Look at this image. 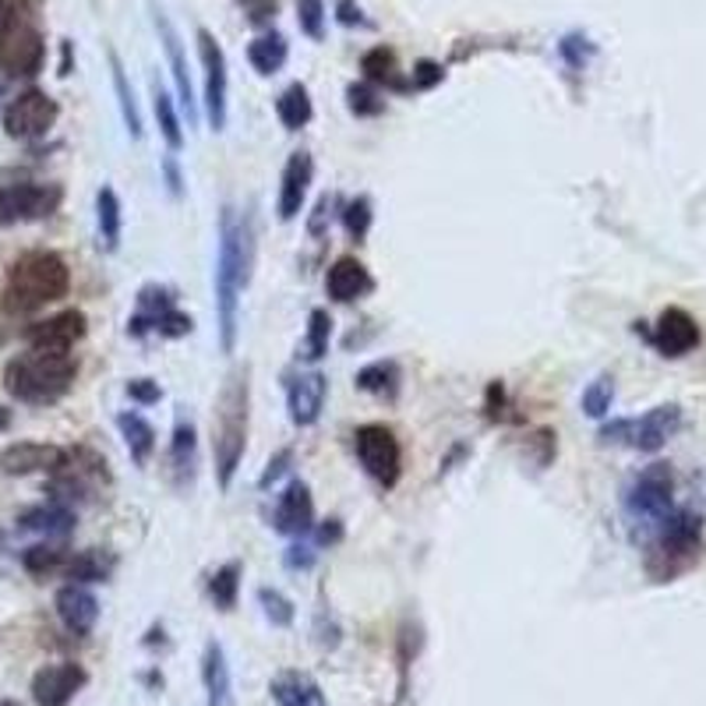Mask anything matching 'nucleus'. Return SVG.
<instances>
[{"mask_svg": "<svg viewBox=\"0 0 706 706\" xmlns=\"http://www.w3.org/2000/svg\"><path fill=\"white\" fill-rule=\"evenodd\" d=\"M254 259H259V230L251 213H237L234 205L219 208L216 223V325H219V350L234 354L240 336V297L251 287Z\"/></svg>", "mask_w": 706, "mask_h": 706, "instance_id": "1", "label": "nucleus"}, {"mask_svg": "<svg viewBox=\"0 0 706 706\" xmlns=\"http://www.w3.org/2000/svg\"><path fill=\"white\" fill-rule=\"evenodd\" d=\"M251 424V364H240L223 382L213 407V463L219 491L234 488V477L248 453Z\"/></svg>", "mask_w": 706, "mask_h": 706, "instance_id": "2", "label": "nucleus"}, {"mask_svg": "<svg viewBox=\"0 0 706 706\" xmlns=\"http://www.w3.org/2000/svg\"><path fill=\"white\" fill-rule=\"evenodd\" d=\"M643 569L650 583H671L685 576L703 554V516L696 508H674V513L639 540Z\"/></svg>", "mask_w": 706, "mask_h": 706, "instance_id": "3", "label": "nucleus"}, {"mask_svg": "<svg viewBox=\"0 0 706 706\" xmlns=\"http://www.w3.org/2000/svg\"><path fill=\"white\" fill-rule=\"evenodd\" d=\"M74 379H79V360L74 354H53V350H25L8 360L4 368V388L11 399L28 403V407H50L60 403Z\"/></svg>", "mask_w": 706, "mask_h": 706, "instance_id": "4", "label": "nucleus"}, {"mask_svg": "<svg viewBox=\"0 0 706 706\" xmlns=\"http://www.w3.org/2000/svg\"><path fill=\"white\" fill-rule=\"evenodd\" d=\"M71 290V268L57 251H25L8 268L4 308L11 314H33L47 304L64 300Z\"/></svg>", "mask_w": 706, "mask_h": 706, "instance_id": "5", "label": "nucleus"}, {"mask_svg": "<svg viewBox=\"0 0 706 706\" xmlns=\"http://www.w3.org/2000/svg\"><path fill=\"white\" fill-rule=\"evenodd\" d=\"M47 64L39 28V0H0V71L8 79H36Z\"/></svg>", "mask_w": 706, "mask_h": 706, "instance_id": "6", "label": "nucleus"}, {"mask_svg": "<svg viewBox=\"0 0 706 706\" xmlns=\"http://www.w3.org/2000/svg\"><path fill=\"white\" fill-rule=\"evenodd\" d=\"M625 519L633 527V537L643 540L654 527H660L674 508V470L671 463H650L643 467L622 491Z\"/></svg>", "mask_w": 706, "mask_h": 706, "instance_id": "7", "label": "nucleus"}, {"mask_svg": "<svg viewBox=\"0 0 706 706\" xmlns=\"http://www.w3.org/2000/svg\"><path fill=\"white\" fill-rule=\"evenodd\" d=\"M679 431H682V407L679 403H660V407L639 414V417L605 420V424L597 428V442L625 445V448H636V453H660Z\"/></svg>", "mask_w": 706, "mask_h": 706, "instance_id": "8", "label": "nucleus"}, {"mask_svg": "<svg viewBox=\"0 0 706 706\" xmlns=\"http://www.w3.org/2000/svg\"><path fill=\"white\" fill-rule=\"evenodd\" d=\"M354 453L364 474L382 491H393L403 477V445L393 428L385 424H360L354 431Z\"/></svg>", "mask_w": 706, "mask_h": 706, "instance_id": "9", "label": "nucleus"}, {"mask_svg": "<svg viewBox=\"0 0 706 706\" xmlns=\"http://www.w3.org/2000/svg\"><path fill=\"white\" fill-rule=\"evenodd\" d=\"M60 202H64V188L60 184H39V180L0 184V230L19 227V223L50 219Z\"/></svg>", "mask_w": 706, "mask_h": 706, "instance_id": "10", "label": "nucleus"}, {"mask_svg": "<svg viewBox=\"0 0 706 706\" xmlns=\"http://www.w3.org/2000/svg\"><path fill=\"white\" fill-rule=\"evenodd\" d=\"M194 43H199V57H202V71H205V120L216 134L227 131L230 120V64H227V50L219 47V39L208 33V28H199L194 33Z\"/></svg>", "mask_w": 706, "mask_h": 706, "instance_id": "11", "label": "nucleus"}, {"mask_svg": "<svg viewBox=\"0 0 706 706\" xmlns=\"http://www.w3.org/2000/svg\"><path fill=\"white\" fill-rule=\"evenodd\" d=\"M60 107L43 88H25L4 107V134L14 142H39L53 131Z\"/></svg>", "mask_w": 706, "mask_h": 706, "instance_id": "12", "label": "nucleus"}, {"mask_svg": "<svg viewBox=\"0 0 706 706\" xmlns=\"http://www.w3.org/2000/svg\"><path fill=\"white\" fill-rule=\"evenodd\" d=\"M167 474L177 491H188L194 484V474H199V428H194V417L188 407H177L173 414Z\"/></svg>", "mask_w": 706, "mask_h": 706, "instance_id": "13", "label": "nucleus"}, {"mask_svg": "<svg viewBox=\"0 0 706 706\" xmlns=\"http://www.w3.org/2000/svg\"><path fill=\"white\" fill-rule=\"evenodd\" d=\"M88 333V319L85 311L79 308H68V311H57L50 319L33 322L25 328V343L28 350H53V354H71L74 343H82Z\"/></svg>", "mask_w": 706, "mask_h": 706, "instance_id": "14", "label": "nucleus"}, {"mask_svg": "<svg viewBox=\"0 0 706 706\" xmlns=\"http://www.w3.org/2000/svg\"><path fill=\"white\" fill-rule=\"evenodd\" d=\"M647 339L660 357L679 360L699 347L703 333H699V322L685 308H665L654 325V333H647Z\"/></svg>", "mask_w": 706, "mask_h": 706, "instance_id": "15", "label": "nucleus"}, {"mask_svg": "<svg viewBox=\"0 0 706 706\" xmlns=\"http://www.w3.org/2000/svg\"><path fill=\"white\" fill-rule=\"evenodd\" d=\"M68 448L53 442H11L0 448V474L4 477H28V474H53L64 467Z\"/></svg>", "mask_w": 706, "mask_h": 706, "instance_id": "16", "label": "nucleus"}, {"mask_svg": "<svg viewBox=\"0 0 706 706\" xmlns=\"http://www.w3.org/2000/svg\"><path fill=\"white\" fill-rule=\"evenodd\" d=\"M328 396V379L322 371H297L287 374V410L294 428H314L322 420Z\"/></svg>", "mask_w": 706, "mask_h": 706, "instance_id": "17", "label": "nucleus"}, {"mask_svg": "<svg viewBox=\"0 0 706 706\" xmlns=\"http://www.w3.org/2000/svg\"><path fill=\"white\" fill-rule=\"evenodd\" d=\"M314 184V159L304 148L287 156V167H283L279 177V194H276V216L283 223H294L300 213H304V202H308V191Z\"/></svg>", "mask_w": 706, "mask_h": 706, "instance_id": "18", "label": "nucleus"}, {"mask_svg": "<svg viewBox=\"0 0 706 706\" xmlns=\"http://www.w3.org/2000/svg\"><path fill=\"white\" fill-rule=\"evenodd\" d=\"M88 674L74 660H60V665H47L33 674V699L36 706H68L74 696L82 693Z\"/></svg>", "mask_w": 706, "mask_h": 706, "instance_id": "19", "label": "nucleus"}, {"mask_svg": "<svg viewBox=\"0 0 706 706\" xmlns=\"http://www.w3.org/2000/svg\"><path fill=\"white\" fill-rule=\"evenodd\" d=\"M153 25H156V33L163 39L167 60H170V74H173V85H177V103L188 110V124H194V120H199V99H194V85H191V68H188L184 43H180L173 22L159 8H153Z\"/></svg>", "mask_w": 706, "mask_h": 706, "instance_id": "20", "label": "nucleus"}, {"mask_svg": "<svg viewBox=\"0 0 706 706\" xmlns=\"http://www.w3.org/2000/svg\"><path fill=\"white\" fill-rule=\"evenodd\" d=\"M273 530L283 534V537H308L314 530V499H311V488L304 480H290L283 494L276 499V508H273Z\"/></svg>", "mask_w": 706, "mask_h": 706, "instance_id": "21", "label": "nucleus"}, {"mask_svg": "<svg viewBox=\"0 0 706 706\" xmlns=\"http://www.w3.org/2000/svg\"><path fill=\"white\" fill-rule=\"evenodd\" d=\"M53 608H57L60 625H64L71 636H79V639L93 636V629L99 622V600L88 587H82V583H64L53 597Z\"/></svg>", "mask_w": 706, "mask_h": 706, "instance_id": "22", "label": "nucleus"}, {"mask_svg": "<svg viewBox=\"0 0 706 706\" xmlns=\"http://www.w3.org/2000/svg\"><path fill=\"white\" fill-rule=\"evenodd\" d=\"M325 294L336 300V304H357L374 294V276L371 268L357 259V254H339V259L328 265L325 273Z\"/></svg>", "mask_w": 706, "mask_h": 706, "instance_id": "23", "label": "nucleus"}, {"mask_svg": "<svg viewBox=\"0 0 706 706\" xmlns=\"http://www.w3.org/2000/svg\"><path fill=\"white\" fill-rule=\"evenodd\" d=\"M74 523H79V516H74V508L64 505V502H39L33 508H25V513L19 516V530L22 534H36V537H47V540H64L71 530H74Z\"/></svg>", "mask_w": 706, "mask_h": 706, "instance_id": "24", "label": "nucleus"}, {"mask_svg": "<svg viewBox=\"0 0 706 706\" xmlns=\"http://www.w3.org/2000/svg\"><path fill=\"white\" fill-rule=\"evenodd\" d=\"M134 300H139V308H134V314L128 319V336L145 339L148 333H156V322L163 319V314L177 308V290L163 287V283H145Z\"/></svg>", "mask_w": 706, "mask_h": 706, "instance_id": "25", "label": "nucleus"}, {"mask_svg": "<svg viewBox=\"0 0 706 706\" xmlns=\"http://www.w3.org/2000/svg\"><path fill=\"white\" fill-rule=\"evenodd\" d=\"M360 71H364V82H371L374 88H382V93L410 96V79L403 74L396 50H388V47L368 50L364 57H360Z\"/></svg>", "mask_w": 706, "mask_h": 706, "instance_id": "26", "label": "nucleus"}, {"mask_svg": "<svg viewBox=\"0 0 706 706\" xmlns=\"http://www.w3.org/2000/svg\"><path fill=\"white\" fill-rule=\"evenodd\" d=\"M117 431H120V439H124V445H128L131 463L139 470H145L148 459L156 456V445H159L153 420L142 417L139 410H120L117 414Z\"/></svg>", "mask_w": 706, "mask_h": 706, "instance_id": "27", "label": "nucleus"}, {"mask_svg": "<svg viewBox=\"0 0 706 706\" xmlns=\"http://www.w3.org/2000/svg\"><path fill=\"white\" fill-rule=\"evenodd\" d=\"M113 573H117V554L110 548H85V551H71L68 554L60 579L88 587V583H107Z\"/></svg>", "mask_w": 706, "mask_h": 706, "instance_id": "28", "label": "nucleus"}, {"mask_svg": "<svg viewBox=\"0 0 706 706\" xmlns=\"http://www.w3.org/2000/svg\"><path fill=\"white\" fill-rule=\"evenodd\" d=\"M268 693H273L276 706H328L322 685L308 671H279Z\"/></svg>", "mask_w": 706, "mask_h": 706, "instance_id": "29", "label": "nucleus"}, {"mask_svg": "<svg viewBox=\"0 0 706 706\" xmlns=\"http://www.w3.org/2000/svg\"><path fill=\"white\" fill-rule=\"evenodd\" d=\"M354 385L360 388V393H368L374 399H385V403H393L399 396V388H403V368H399V360L393 357H385V360H371V364H364L357 374H354Z\"/></svg>", "mask_w": 706, "mask_h": 706, "instance_id": "30", "label": "nucleus"}, {"mask_svg": "<svg viewBox=\"0 0 706 706\" xmlns=\"http://www.w3.org/2000/svg\"><path fill=\"white\" fill-rule=\"evenodd\" d=\"M96 230L99 248L113 254L120 248V237H124V205H120V194L110 184L96 191Z\"/></svg>", "mask_w": 706, "mask_h": 706, "instance_id": "31", "label": "nucleus"}, {"mask_svg": "<svg viewBox=\"0 0 706 706\" xmlns=\"http://www.w3.org/2000/svg\"><path fill=\"white\" fill-rule=\"evenodd\" d=\"M202 682L208 693V706H230V665L216 639L205 643L202 654Z\"/></svg>", "mask_w": 706, "mask_h": 706, "instance_id": "32", "label": "nucleus"}, {"mask_svg": "<svg viewBox=\"0 0 706 706\" xmlns=\"http://www.w3.org/2000/svg\"><path fill=\"white\" fill-rule=\"evenodd\" d=\"M287 57H290V43L283 33H262L248 43V64L259 71L262 79L279 74L283 64H287Z\"/></svg>", "mask_w": 706, "mask_h": 706, "instance_id": "33", "label": "nucleus"}, {"mask_svg": "<svg viewBox=\"0 0 706 706\" xmlns=\"http://www.w3.org/2000/svg\"><path fill=\"white\" fill-rule=\"evenodd\" d=\"M110 79H113V93H117V107H120V120L134 142H142L145 124H142V110H139V99H134V88L128 82V71L120 64L117 50H110Z\"/></svg>", "mask_w": 706, "mask_h": 706, "instance_id": "34", "label": "nucleus"}, {"mask_svg": "<svg viewBox=\"0 0 706 706\" xmlns=\"http://www.w3.org/2000/svg\"><path fill=\"white\" fill-rule=\"evenodd\" d=\"M276 117L287 131H304L314 117V103L304 82H290L283 93L276 96Z\"/></svg>", "mask_w": 706, "mask_h": 706, "instance_id": "35", "label": "nucleus"}, {"mask_svg": "<svg viewBox=\"0 0 706 706\" xmlns=\"http://www.w3.org/2000/svg\"><path fill=\"white\" fill-rule=\"evenodd\" d=\"M148 88H153V113H156V124H159L163 142H167L170 153H180V148L188 145V134H184V124H180L177 103H173V96L156 79H153V85H148Z\"/></svg>", "mask_w": 706, "mask_h": 706, "instance_id": "36", "label": "nucleus"}, {"mask_svg": "<svg viewBox=\"0 0 706 706\" xmlns=\"http://www.w3.org/2000/svg\"><path fill=\"white\" fill-rule=\"evenodd\" d=\"M328 343H333V314H328L325 308H314L308 314V333L297 343V360H304V364H319V360L328 354Z\"/></svg>", "mask_w": 706, "mask_h": 706, "instance_id": "37", "label": "nucleus"}, {"mask_svg": "<svg viewBox=\"0 0 706 706\" xmlns=\"http://www.w3.org/2000/svg\"><path fill=\"white\" fill-rule=\"evenodd\" d=\"M68 554L71 551L64 545H53V540H47V545H33V548L22 551V569L36 579H50V576L64 573Z\"/></svg>", "mask_w": 706, "mask_h": 706, "instance_id": "38", "label": "nucleus"}, {"mask_svg": "<svg viewBox=\"0 0 706 706\" xmlns=\"http://www.w3.org/2000/svg\"><path fill=\"white\" fill-rule=\"evenodd\" d=\"M240 576H244V565L240 562H223L213 576H208V600L219 611H234L237 597H240Z\"/></svg>", "mask_w": 706, "mask_h": 706, "instance_id": "39", "label": "nucleus"}, {"mask_svg": "<svg viewBox=\"0 0 706 706\" xmlns=\"http://www.w3.org/2000/svg\"><path fill=\"white\" fill-rule=\"evenodd\" d=\"M343 230H347V237L354 240V244H364L371 227H374V205L368 194H357V199H350L347 205H343Z\"/></svg>", "mask_w": 706, "mask_h": 706, "instance_id": "40", "label": "nucleus"}, {"mask_svg": "<svg viewBox=\"0 0 706 706\" xmlns=\"http://www.w3.org/2000/svg\"><path fill=\"white\" fill-rule=\"evenodd\" d=\"M347 110L357 120H374L385 113V93L371 82H350L347 85Z\"/></svg>", "mask_w": 706, "mask_h": 706, "instance_id": "41", "label": "nucleus"}, {"mask_svg": "<svg viewBox=\"0 0 706 706\" xmlns=\"http://www.w3.org/2000/svg\"><path fill=\"white\" fill-rule=\"evenodd\" d=\"M611 403H614V379H611V374H597V379L583 388L579 410L587 417H594V420H605L611 414Z\"/></svg>", "mask_w": 706, "mask_h": 706, "instance_id": "42", "label": "nucleus"}, {"mask_svg": "<svg viewBox=\"0 0 706 706\" xmlns=\"http://www.w3.org/2000/svg\"><path fill=\"white\" fill-rule=\"evenodd\" d=\"M259 605H262V614L268 622H273L276 629H290L294 619H297V608H294V600L276 590V587H262L259 590Z\"/></svg>", "mask_w": 706, "mask_h": 706, "instance_id": "43", "label": "nucleus"}, {"mask_svg": "<svg viewBox=\"0 0 706 706\" xmlns=\"http://www.w3.org/2000/svg\"><path fill=\"white\" fill-rule=\"evenodd\" d=\"M523 453H527L540 470L551 467V459L559 456V434L551 428H537L527 434V442H523Z\"/></svg>", "mask_w": 706, "mask_h": 706, "instance_id": "44", "label": "nucleus"}, {"mask_svg": "<svg viewBox=\"0 0 706 706\" xmlns=\"http://www.w3.org/2000/svg\"><path fill=\"white\" fill-rule=\"evenodd\" d=\"M559 53H562V60L573 71H583L587 68V60L597 53V47L594 43L583 36V33H569V36H562V43H559Z\"/></svg>", "mask_w": 706, "mask_h": 706, "instance_id": "45", "label": "nucleus"}, {"mask_svg": "<svg viewBox=\"0 0 706 706\" xmlns=\"http://www.w3.org/2000/svg\"><path fill=\"white\" fill-rule=\"evenodd\" d=\"M297 22L308 39L325 36V0H297Z\"/></svg>", "mask_w": 706, "mask_h": 706, "instance_id": "46", "label": "nucleus"}, {"mask_svg": "<svg viewBox=\"0 0 706 706\" xmlns=\"http://www.w3.org/2000/svg\"><path fill=\"white\" fill-rule=\"evenodd\" d=\"M290 470H294V448L283 445V448H276L273 456H268L265 470H262V477H259V491L276 488L283 477H290Z\"/></svg>", "mask_w": 706, "mask_h": 706, "instance_id": "47", "label": "nucleus"}, {"mask_svg": "<svg viewBox=\"0 0 706 706\" xmlns=\"http://www.w3.org/2000/svg\"><path fill=\"white\" fill-rule=\"evenodd\" d=\"M407 79H410V93H431L434 85L445 82V68L439 60H417Z\"/></svg>", "mask_w": 706, "mask_h": 706, "instance_id": "48", "label": "nucleus"}, {"mask_svg": "<svg viewBox=\"0 0 706 706\" xmlns=\"http://www.w3.org/2000/svg\"><path fill=\"white\" fill-rule=\"evenodd\" d=\"M191 333H194V319H191L188 311H180V308H170L156 322V336H163V339H184Z\"/></svg>", "mask_w": 706, "mask_h": 706, "instance_id": "49", "label": "nucleus"}, {"mask_svg": "<svg viewBox=\"0 0 706 706\" xmlns=\"http://www.w3.org/2000/svg\"><path fill=\"white\" fill-rule=\"evenodd\" d=\"M314 562H319V551H314L304 537H297L294 545L283 551V565H287L290 573H311Z\"/></svg>", "mask_w": 706, "mask_h": 706, "instance_id": "50", "label": "nucleus"}, {"mask_svg": "<svg viewBox=\"0 0 706 706\" xmlns=\"http://www.w3.org/2000/svg\"><path fill=\"white\" fill-rule=\"evenodd\" d=\"M124 393H128V399L134 403V407H156V403L163 399V388H159L156 379H131L124 385Z\"/></svg>", "mask_w": 706, "mask_h": 706, "instance_id": "51", "label": "nucleus"}, {"mask_svg": "<svg viewBox=\"0 0 706 706\" xmlns=\"http://www.w3.org/2000/svg\"><path fill=\"white\" fill-rule=\"evenodd\" d=\"M336 22L343 28H374V22L368 19L357 0H336Z\"/></svg>", "mask_w": 706, "mask_h": 706, "instance_id": "52", "label": "nucleus"}, {"mask_svg": "<svg viewBox=\"0 0 706 706\" xmlns=\"http://www.w3.org/2000/svg\"><path fill=\"white\" fill-rule=\"evenodd\" d=\"M240 8H244L251 25H268V22H276L279 0H240Z\"/></svg>", "mask_w": 706, "mask_h": 706, "instance_id": "53", "label": "nucleus"}, {"mask_svg": "<svg viewBox=\"0 0 706 706\" xmlns=\"http://www.w3.org/2000/svg\"><path fill=\"white\" fill-rule=\"evenodd\" d=\"M159 173H163V180H167L170 199H180V194H184V173H180L177 153H167V156L159 159Z\"/></svg>", "mask_w": 706, "mask_h": 706, "instance_id": "54", "label": "nucleus"}, {"mask_svg": "<svg viewBox=\"0 0 706 706\" xmlns=\"http://www.w3.org/2000/svg\"><path fill=\"white\" fill-rule=\"evenodd\" d=\"M333 205H336V194H322V199L314 202V213L308 219V234L311 237H325L328 234L325 219H328V213H333Z\"/></svg>", "mask_w": 706, "mask_h": 706, "instance_id": "55", "label": "nucleus"}, {"mask_svg": "<svg viewBox=\"0 0 706 706\" xmlns=\"http://www.w3.org/2000/svg\"><path fill=\"white\" fill-rule=\"evenodd\" d=\"M343 537H347V527H343L339 516L325 519V523H319V527H314V545H322V548H336Z\"/></svg>", "mask_w": 706, "mask_h": 706, "instance_id": "56", "label": "nucleus"}, {"mask_svg": "<svg viewBox=\"0 0 706 706\" xmlns=\"http://www.w3.org/2000/svg\"><path fill=\"white\" fill-rule=\"evenodd\" d=\"M484 410H488V420H505V385L502 382H491L488 385Z\"/></svg>", "mask_w": 706, "mask_h": 706, "instance_id": "57", "label": "nucleus"}, {"mask_svg": "<svg viewBox=\"0 0 706 706\" xmlns=\"http://www.w3.org/2000/svg\"><path fill=\"white\" fill-rule=\"evenodd\" d=\"M8 428H11V410L0 407V431H8Z\"/></svg>", "mask_w": 706, "mask_h": 706, "instance_id": "58", "label": "nucleus"}, {"mask_svg": "<svg viewBox=\"0 0 706 706\" xmlns=\"http://www.w3.org/2000/svg\"><path fill=\"white\" fill-rule=\"evenodd\" d=\"M0 96H4V88H0Z\"/></svg>", "mask_w": 706, "mask_h": 706, "instance_id": "59", "label": "nucleus"}]
</instances>
